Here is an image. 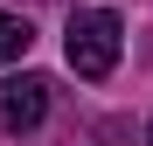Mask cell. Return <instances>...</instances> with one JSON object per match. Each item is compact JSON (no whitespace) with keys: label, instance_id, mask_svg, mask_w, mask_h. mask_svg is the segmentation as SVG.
Masks as SVG:
<instances>
[{"label":"cell","instance_id":"obj_1","mask_svg":"<svg viewBox=\"0 0 153 146\" xmlns=\"http://www.w3.org/2000/svg\"><path fill=\"white\" fill-rule=\"evenodd\" d=\"M118 49H125V21L111 7H76L70 14V35H63V56L76 77H91V84H105L111 70H118Z\"/></svg>","mask_w":153,"mask_h":146},{"label":"cell","instance_id":"obj_2","mask_svg":"<svg viewBox=\"0 0 153 146\" xmlns=\"http://www.w3.org/2000/svg\"><path fill=\"white\" fill-rule=\"evenodd\" d=\"M42 118H49V84L42 77H7V84H0V132H35L42 125Z\"/></svg>","mask_w":153,"mask_h":146},{"label":"cell","instance_id":"obj_3","mask_svg":"<svg viewBox=\"0 0 153 146\" xmlns=\"http://www.w3.org/2000/svg\"><path fill=\"white\" fill-rule=\"evenodd\" d=\"M28 49H35V28L21 14H0V63H21Z\"/></svg>","mask_w":153,"mask_h":146},{"label":"cell","instance_id":"obj_4","mask_svg":"<svg viewBox=\"0 0 153 146\" xmlns=\"http://www.w3.org/2000/svg\"><path fill=\"white\" fill-rule=\"evenodd\" d=\"M146 146H153V125H146Z\"/></svg>","mask_w":153,"mask_h":146}]
</instances>
